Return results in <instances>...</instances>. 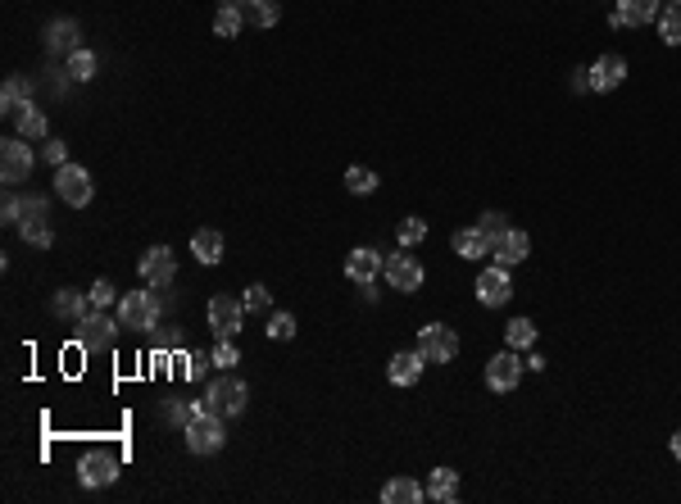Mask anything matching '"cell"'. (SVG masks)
Wrapping results in <instances>:
<instances>
[{"label":"cell","instance_id":"obj_1","mask_svg":"<svg viewBox=\"0 0 681 504\" xmlns=\"http://www.w3.org/2000/svg\"><path fill=\"white\" fill-rule=\"evenodd\" d=\"M223 422H227V418H218L214 409L191 413V422H187V450H191V454H218L223 441H227V427H223Z\"/></svg>","mask_w":681,"mask_h":504},{"label":"cell","instance_id":"obj_2","mask_svg":"<svg viewBox=\"0 0 681 504\" xmlns=\"http://www.w3.org/2000/svg\"><path fill=\"white\" fill-rule=\"evenodd\" d=\"M159 314H164V305H159L155 291H128V296L119 300V323H123V327L150 332V327L159 323Z\"/></svg>","mask_w":681,"mask_h":504},{"label":"cell","instance_id":"obj_3","mask_svg":"<svg viewBox=\"0 0 681 504\" xmlns=\"http://www.w3.org/2000/svg\"><path fill=\"white\" fill-rule=\"evenodd\" d=\"M33 150H28V137H10V141H0V182L5 187H19V182H28L33 178Z\"/></svg>","mask_w":681,"mask_h":504},{"label":"cell","instance_id":"obj_4","mask_svg":"<svg viewBox=\"0 0 681 504\" xmlns=\"http://www.w3.org/2000/svg\"><path fill=\"white\" fill-rule=\"evenodd\" d=\"M245 400H250V391H245V382H236V377L209 382V395H205V404H209L218 418H241V413H245Z\"/></svg>","mask_w":681,"mask_h":504},{"label":"cell","instance_id":"obj_5","mask_svg":"<svg viewBox=\"0 0 681 504\" xmlns=\"http://www.w3.org/2000/svg\"><path fill=\"white\" fill-rule=\"evenodd\" d=\"M55 196H60L64 205H73V209L91 205V173H87L82 164H60V169H55Z\"/></svg>","mask_w":681,"mask_h":504},{"label":"cell","instance_id":"obj_6","mask_svg":"<svg viewBox=\"0 0 681 504\" xmlns=\"http://www.w3.org/2000/svg\"><path fill=\"white\" fill-rule=\"evenodd\" d=\"M205 314H209V327H214V336H218V341H232V336L245 327V305H241V300H232V296H214Z\"/></svg>","mask_w":681,"mask_h":504},{"label":"cell","instance_id":"obj_7","mask_svg":"<svg viewBox=\"0 0 681 504\" xmlns=\"http://www.w3.org/2000/svg\"><path fill=\"white\" fill-rule=\"evenodd\" d=\"M418 354H423L427 363H450V359L459 354V336H455L450 327H441V323H427V327L418 332Z\"/></svg>","mask_w":681,"mask_h":504},{"label":"cell","instance_id":"obj_8","mask_svg":"<svg viewBox=\"0 0 681 504\" xmlns=\"http://www.w3.org/2000/svg\"><path fill=\"white\" fill-rule=\"evenodd\" d=\"M509 296H513V277H509L504 264H491L486 273H477V300H482L486 309L509 305Z\"/></svg>","mask_w":681,"mask_h":504},{"label":"cell","instance_id":"obj_9","mask_svg":"<svg viewBox=\"0 0 681 504\" xmlns=\"http://www.w3.org/2000/svg\"><path fill=\"white\" fill-rule=\"evenodd\" d=\"M119 318H105V309H91L82 323H78V341L87 345V350H110L114 345V336H119Z\"/></svg>","mask_w":681,"mask_h":504},{"label":"cell","instance_id":"obj_10","mask_svg":"<svg viewBox=\"0 0 681 504\" xmlns=\"http://www.w3.org/2000/svg\"><path fill=\"white\" fill-rule=\"evenodd\" d=\"M173 277H177L173 250H168V246H150V250L141 255V282H146V286H168Z\"/></svg>","mask_w":681,"mask_h":504},{"label":"cell","instance_id":"obj_11","mask_svg":"<svg viewBox=\"0 0 681 504\" xmlns=\"http://www.w3.org/2000/svg\"><path fill=\"white\" fill-rule=\"evenodd\" d=\"M518 377H523V359L513 354V345H509V350H500V354L486 363V386H491V391H500V395H504V391H513V386H518Z\"/></svg>","mask_w":681,"mask_h":504},{"label":"cell","instance_id":"obj_12","mask_svg":"<svg viewBox=\"0 0 681 504\" xmlns=\"http://www.w3.org/2000/svg\"><path fill=\"white\" fill-rule=\"evenodd\" d=\"M382 273H387L391 291H418V286H423V277H427V273H423V264H418L414 255H391Z\"/></svg>","mask_w":681,"mask_h":504},{"label":"cell","instance_id":"obj_13","mask_svg":"<svg viewBox=\"0 0 681 504\" xmlns=\"http://www.w3.org/2000/svg\"><path fill=\"white\" fill-rule=\"evenodd\" d=\"M114 477H119V459L105 454V450H91V454L78 463V481H82V486H110Z\"/></svg>","mask_w":681,"mask_h":504},{"label":"cell","instance_id":"obj_14","mask_svg":"<svg viewBox=\"0 0 681 504\" xmlns=\"http://www.w3.org/2000/svg\"><path fill=\"white\" fill-rule=\"evenodd\" d=\"M627 82V60L622 55H599L590 64V92H618Z\"/></svg>","mask_w":681,"mask_h":504},{"label":"cell","instance_id":"obj_15","mask_svg":"<svg viewBox=\"0 0 681 504\" xmlns=\"http://www.w3.org/2000/svg\"><path fill=\"white\" fill-rule=\"evenodd\" d=\"M387 268V259L373 250V246H360V250H350V259H346V277L350 282H360V286H369V282H378V273Z\"/></svg>","mask_w":681,"mask_h":504},{"label":"cell","instance_id":"obj_16","mask_svg":"<svg viewBox=\"0 0 681 504\" xmlns=\"http://www.w3.org/2000/svg\"><path fill=\"white\" fill-rule=\"evenodd\" d=\"M527 255H532V237H527V232H518V228H509V232L491 246V259H495V264H504V268L523 264Z\"/></svg>","mask_w":681,"mask_h":504},{"label":"cell","instance_id":"obj_17","mask_svg":"<svg viewBox=\"0 0 681 504\" xmlns=\"http://www.w3.org/2000/svg\"><path fill=\"white\" fill-rule=\"evenodd\" d=\"M423 354L418 350H400V354H391V363H387V377H391V386H414L418 377H423Z\"/></svg>","mask_w":681,"mask_h":504},{"label":"cell","instance_id":"obj_18","mask_svg":"<svg viewBox=\"0 0 681 504\" xmlns=\"http://www.w3.org/2000/svg\"><path fill=\"white\" fill-rule=\"evenodd\" d=\"M427 499L455 504V499H459V472H455V468H432V472H427Z\"/></svg>","mask_w":681,"mask_h":504},{"label":"cell","instance_id":"obj_19","mask_svg":"<svg viewBox=\"0 0 681 504\" xmlns=\"http://www.w3.org/2000/svg\"><path fill=\"white\" fill-rule=\"evenodd\" d=\"M382 499H387V504H423V499H427V486H418L414 477H391V481L382 486Z\"/></svg>","mask_w":681,"mask_h":504},{"label":"cell","instance_id":"obj_20","mask_svg":"<svg viewBox=\"0 0 681 504\" xmlns=\"http://www.w3.org/2000/svg\"><path fill=\"white\" fill-rule=\"evenodd\" d=\"M51 309H55L60 318H73V323H82V318H87L96 305H91V296H82V291H69V286H64V291L51 300Z\"/></svg>","mask_w":681,"mask_h":504},{"label":"cell","instance_id":"obj_21","mask_svg":"<svg viewBox=\"0 0 681 504\" xmlns=\"http://www.w3.org/2000/svg\"><path fill=\"white\" fill-rule=\"evenodd\" d=\"M191 255H196L200 264H218V259H223V232L200 228V232L191 237Z\"/></svg>","mask_w":681,"mask_h":504},{"label":"cell","instance_id":"obj_22","mask_svg":"<svg viewBox=\"0 0 681 504\" xmlns=\"http://www.w3.org/2000/svg\"><path fill=\"white\" fill-rule=\"evenodd\" d=\"M455 255H464V259H482V255H491V246H486L482 228H459V232H455Z\"/></svg>","mask_w":681,"mask_h":504},{"label":"cell","instance_id":"obj_23","mask_svg":"<svg viewBox=\"0 0 681 504\" xmlns=\"http://www.w3.org/2000/svg\"><path fill=\"white\" fill-rule=\"evenodd\" d=\"M618 10L627 15V28H640V24H654L663 10H658V0H618Z\"/></svg>","mask_w":681,"mask_h":504},{"label":"cell","instance_id":"obj_24","mask_svg":"<svg viewBox=\"0 0 681 504\" xmlns=\"http://www.w3.org/2000/svg\"><path fill=\"white\" fill-rule=\"evenodd\" d=\"M254 28H273L277 19H282V0H245V10H241Z\"/></svg>","mask_w":681,"mask_h":504},{"label":"cell","instance_id":"obj_25","mask_svg":"<svg viewBox=\"0 0 681 504\" xmlns=\"http://www.w3.org/2000/svg\"><path fill=\"white\" fill-rule=\"evenodd\" d=\"M28 92H33V87H28L24 78H10L5 87H0V110L19 119V110H28Z\"/></svg>","mask_w":681,"mask_h":504},{"label":"cell","instance_id":"obj_26","mask_svg":"<svg viewBox=\"0 0 681 504\" xmlns=\"http://www.w3.org/2000/svg\"><path fill=\"white\" fill-rule=\"evenodd\" d=\"M46 46H51V51H69V55H73V51H78V24H73V19L51 24V28H46Z\"/></svg>","mask_w":681,"mask_h":504},{"label":"cell","instance_id":"obj_27","mask_svg":"<svg viewBox=\"0 0 681 504\" xmlns=\"http://www.w3.org/2000/svg\"><path fill=\"white\" fill-rule=\"evenodd\" d=\"M504 341H509L513 350H532V345H536V323H532V318H513V323L504 327Z\"/></svg>","mask_w":681,"mask_h":504},{"label":"cell","instance_id":"obj_28","mask_svg":"<svg viewBox=\"0 0 681 504\" xmlns=\"http://www.w3.org/2000/svg\"><path fill=\"white\" fill-rule=\"evenodd\" d=\"M51 132V123H46V114L42 110H19V137H28V141H37V137H46Z\"/></svg>","mask_w":681,"mask_h":504},{"label":"cell","instance_id":"obj_29","mask_svg":"<svg viewBox=\"0 0 681 504\" xmlns=\"http://www.w3.org/2000/svg\"><path fill=\"white\" fill-rule=\"evenodd\" d=\"M96 64H101V60L78 46V51L69 55V78H73V82H87V78H96Z\"/></svg>","mask_w":681,"mask_h":504},{"label":"cell","instance_id":"obj_30","mask_svg":"<svg viewBox=\"0 0 681 504\" xmlns=\"http://www.w3.org/2000/svg\"><path fill=\"white\" fill-rule=\"evenodd\" d=\"M241 24H245V15H241L236 5H223V10L214 15V33H218V37H236Z\"/></svg>","mask_w":681,"mask_h":504},{"label":"cell","instance_id":"obj_31","mask_svg":"<svg viewBox=\"0 0 681 504\" xmlns=\"http://www.w3.org/2000/svg\"><path fill=\"white\" fill-rule=\"evenodd\" d=\"M346 187H350L355 196H373V191H378V173L364 169V164H355V169L346 173Z\"/></svg>","mask_w":681,"mask_h":504},{"label":"cell","instance_id":"obj_32","mask_svg":"<svg viewBox=\"0 0 681 504\" xmlns=\"http://www.w3.org/2000/svg\"><path fill=\"white\" fill-rule=\"evenodd\" d=\"M658 37H663L667 46H681V5H672V10L658 15Z\"/></svg>","mask_w":681,"mask_h":504},{"label":"cell","instance_id":"obj_33","mask_svg":"<svg viewBox=\"0 0 681 504\" xmlns=\"http://www.w3.org/2000/svg\"><path fill=\"white\" fill-rule=\"evenodd\" d=\"M268 336L273 341H291L295 336V314H273L268 318Z\"/></svg>","mask_w":681,"mask_h":504},{"label":"cell","instance_id":"obj_34","mask_svg":"<svg viewBox=\"0 0 681 504\" xmlns=\"http://www.w3.org/2000/svg\"><path fill=\"white\" fill-rule=\"evenodd\" d=\"M241 305H245V314H264V309L273 305V296H268V286H259V282H254V286L245 291V300H241Z\"/></svg>","mask_w":681,"mask_h":504},{"label":"cell","instance_id":"obj_35","mask_svg":"<svg viewBox=\"0 0 681 504\" xmlns=\"http://www.w3.org/2000/svg\"><path fill=\"white\" fill-rule=\"evenodd\" d=\"M19 232H24L28 246H42V250L51 246V228H46V223H19Z\"/></svg>","mask_w":681,"mask_h":504},{"label":"cell","instance_id":"obj_36","mask_svg":"<svg viewBox=\"0 0 681 504\" xmlns=\"http://www.w3.org/2000/svg\"><path fill=\"white\" fill-rule=\"evenodd\" d=\"M477 228H482V237H486V246H495V241H500V237L509 232L500 214H482V223H477Z\"/></svg>","mask_w":681,"mask_h":504},{"label":"cell","instance_id":"obj_37","mask_svg":"<svg viewBox=\"0 0 681 504\" xmlns=\"http://www.w3.org/2000/svg\"><path fill=\"white\" fill-rule=\"evenodd\" d=\"M423 237H427V223H423V218H405V223H400V246H418Z\"/></svg>","mask_w":681,"mask_h":504},{"label":"cell","instance_id":"obj_38","mask_svg":"<svg viewBox=\"0 0 681 504\" xmlns=\"http://www.w3.org/2000/svg\"><path fill=\"white\" fill-rule=\"evenodd\" d=\"M191 413H196V400H191V404H187V400H168V404H164V418H168V422H182V427H187Z\"/></svg>","mask_w":681,"mask_h":504},{"label":"cell","instance_id":"obj_39","mask_svg":"<svg viewBox=\"0 0 681 504\" xmlns=\"http://www.w3.org/2000/svg\"><path fill=\"white\" fill-rule=\"evenodd\" d=\"M236 363H241L236 345H232V341H218V345H214V368H236Z\"/></svg>","mask_w":681,"mask_h":504},{"label":"cell","instance_id":"obj_40","mask_svg":"<svg viewBox=\"0 0 681 504\" xmlns=\"http://www.w3.org/2000/svg\"><path fill=\"white\" fill-rule=\"evenodd\" d=\"M24 223H46V196H28L24 200Z\"/></svg>","mask_w":681,"mask_h":504},{"label":"cell","instance_id":"obj_41","mask_svg":"<svg viewBox=\"0 0 681 504\" xmlns=\"http://www.w3.org/2000/svg\"><path fill=\"white\" fill-rule=\"evenodd\" d=\"M87 296H91V305H96V309H110V305H114V286H110L105 277H101V282H96Z\"/></svg>","mask_w":681,"mask_h":504},{"label":"cell","instance_id":"obj_42","mask_svg":"<svg viewBox=\"0 0 681 504\" xmlns=\"http://www.w3.org/2000/svg\"><path fill=\"white\" fill-rule=\"evenodd\" d=\"M209 363H214V354H191V359H187V377L200 382V377L209 373Z\"/></svg>","mask_w":681,"mask_h":504},{"label":"cell","instance_id":"obj_43","mask_svg":"<svg viewBox=\"0 0 681 504\" xmlns=\"http://www.w3.org/2000/svg\"><path fill=\"white\" fill-rule=\"evenodd\" d=\"M0 214H5V223H24V200L5 196V205H0Z\"/></svg>","mask_w":681,"mask_h":504},{"label":"cell","instance_id":"obj_44","mask_svg":"<svg viewBox=\"0 0 681 504\" xmlns=\"http://www.w3.org/2000/svg\"><path fill=\"white\" fill-rule=\"evenodd\" d=\"M46 164H55V169L69 164V146H64V141H51V146H46Z\"/></svg>","mask_w":681,"mask_h":504},{"label":"cell","instance_id":"obj_45","mask_svg":"<svg viewBox=\"0 0 681 504\" xmlns=\"http://www.w3.org/2000/svg\"><path fill=\"white\" fill-rule=\"evenodd\" d=\"M572 92H590V69H577V73H572Z\"/></svg>","mask_w":681,"mask_h":504},{"label":"cell","instance_id":"obj_46","mask_svg":"<svg viewBox=\"0 0 681 504\" xmlns=\"http://www.w3.org/2000/svg\"><path fill=\"white\" fill-rule=\"evenodd\" d=\"M667 445H672V454H676V459H681V427H676V431H672V441H667Z\"/></svg>","mask_w":681,"mask_h":504},{"label":"cell","instance_id":"obj_47","mask_svg":"<svg viewBox=\"0 0 681 504\" xmlns=\"http://www.w3.org/2000/svg\"><path fill=\"white\" fill-rule=\"evenodd\" d=\"M676 5H681V0H676Z\"/></svg>","mask_w":681,"mask_h":504}]
</instances>
